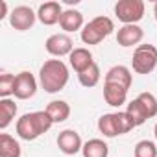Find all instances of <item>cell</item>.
<instances>
[{"label": "cell", "instance_id": "obj_1", "mask_svg": "<svg viewBox=\"0 0 157 157\" xmlns=\"http://www.w3.org/2000/svg\"><path fill=\"white\" fill-rule=\"evenodd\" d=\"M39 82H41V87L50 94L63 91L65 85L68 83V67L61 59L44 61L39 70Z\"/></svg>", "mask_w": 157, "mask_h": 157}, {"label": "cell", "instance_id": "obj_2", "mask_svg": "<svg viewBox=\"0 0 157 157\" xmlns=\"http://www.w3.org/2000/svg\"><path fill=\"white\" fill-rule=\"evenodd\" d=\"M52 118L46 111H33V113H26L17 120V135L22 140H35L39 139L43 133H46L52 128Z\"/></svg>", "mask_w": 157, "mask_h": 157}, {"label": "cell", "instance_id": "obj_3", "mask_svg": "<svg viewBox=\"0 0 157 157\" xmlns=\"http://www.w3.org/2000/svg\"><path fill=\"white\" fill-rule=\"evenodd\" d=\"M135 128L133 120L128 117L126 111H118V113H105L98 118V129L104 137L113 139L124 133H129Z\"/></svg>", "mask_w": 157, "mask_h": 157}, {"label": "cell", "instance_id": "obj_4", "mask_svg": "<svg viewBox=\"0 0 157 157\" xmlns=\"http://www.w3.org/2000/svg\"><path fill=\"white\" fill-rule=\"evenodd\" d=\"M115 30V22L105 17V15H100V17H94L93 21H89L83 30H82V41L85 44H100L105 37H109Z\"/></svg>", "mask_w": 157, "mask_h": 157}, {"label": "cell", "instance_id": "obj_5", "mask_svg": "<svg viewBox=\"0 0 157 157\" xmlns=\"http://www.w3.org/2000/svg\"><path fill=\"white\" fill-rule=\"evenodd\" d=\"M131 67L137 74H150L157 67V48L153 44H139L131 57Z\"/></svg>", "mask_w": 157, "mask_h": 157}, {"label": "cell", "instance_id": "obj_6", "mask_svg": "<svg viewBox=\"0 0 157 157\" xmlns=\"http://www.w3.org/2000/svg\"><path fill=\"white\" fill-rule=\"evenodd\" d=\"M115 15L124 24H137L144 17L142 0H118L115 4Z\"/></svg>", "mask_w": 157, "mask_h": 157}, {"label": "cell", "instance_id": "obj_7", "mask_svg": "<svg viewBox=\"0 0 157 157\" xmlns=\"http://www.w3.org/2000/svg\"><path fill=\"white\" fill-rule=\"evenodd\" d=\"M35 19H37V13H33V10L28 6H17L10 13V24L17 32H26V30L33 28Z\"/></svg>", "mask_w": 157, "mask_h": 157}, {"label": "cell", "instance_id": "obj_8", "mask_svg": "<svg viewBox=\"0 0 157 157\" xmlns=\"http://www.w3.org/2000/svg\"><path fill=\"white\" fill-rule=\"evenodd\" d=\"M44 48L50 56L54 57H63V56H70L74 50V43L70 39V35L67 33H54L46 39Z\"/></svg>", "mask_w": 157, "mask_h": 157}, {"label": "cell", "instance_id": "obj_9", "mask_svg": "<svg viewBox=\"0 0 157 157\" xmlns=\"http://www.w3.org/2000/svg\"><path fill=\"white\" fill-rule=\"evenodd\" d=\"M37 93V80L35 76L28 70H22L17 74V80H15V98L19 100H30L33 98Z\"/></svg>", "mask_w": 157, "mask_h": 157}, {"label": "cell", "instance_id": "obj_10", "mask_svg": "<svg viewBox=\"0 0 157 157\" xmlns=\"http://www.w3.org/2000/svg\"><path fill=\"white\" fill-rule=\"evenodd\" d=\"M57 148L65 153V155H76L80 153L83 148L82 137L76 129H63L57 135Z\"/></svg>", "mask_w": 157, "mask_h": 157}, {"label": "cell", "instance_id": "obj_11", "mask_svg": "<svg viewBox=\"0 0 157 157\" xmlns=\"http://www.w3.org/2000/svg\"><path fill=\"white\" fill-rule=\"evenodd\" d=\"M144 37V30L139 24H124L117 32V43L124 48L129 46H139V43Z\"/></svg>", "mask_w": 157, "mask_h": 157}, {"label": "cell", "instance_id": "obj_12", "mask_svg": "<svg viewBox=\"0 0 157 157\" xmlns=\"http://www.w3.org/2000/svg\"><path fill=\"white\" fill-rule=\"evenodd\" d=\"M104 83H115V85H120V87H124V89L129 91V87L133 83L131 70L128 67H124V65H115V67H111L105 72Z\"/></svg>", "mask_w": 157, "mask_h": 157}, {"label": "cell", "instance_id": "obj_13", "mask_svg": "<svg viewBox=\"0 0 157 157\" xmlns=\"http://www.w3.org/2000/svg\"><path fill=\"white\" fill-rule=\"evenodd\" d=\"M63 15V8L59 2H44L39 6L37 10V19L44 24V26H54L61 21Z\"/></svg>", "mask_w": 157, "mask_h": 157}, {"label": "cell", "instance_id": "obj_14", "mask_svg": "<svg viewBox=\"0 0 157 157\" xmlns=\"http://www.w3.org/2000/svg\"><path fill=\"white\" fill-rule=\"evenodd\" d=\"M68 63H70V67H72L78 74H82V72H85L89 67L94 65V59H93V54H91L87 48H74L72 54L68 56Z\"/></svg>", "mask_w": 157, "mask_h": 157}, {"label": "cell", "instance_id": "obj_15", "mask_svg": "<svg viewBox=\"0 0 157 157\" xmlns=\"http://www.w3.org/2000/svg\"><path fill=\"white\" fill-rule=\"evenodd\" d=\"M104 100L111 107H120L128 100V89L115 83H104Z\"/></svg>", "mask_w": 157, "mask_h": 157}, {"label": "cell", "instance_id": "obj_16", "mask_svg": "<svg viewBox=\"0 0 157 157\" xmlns=\"http://www.w3.org/2000/svg\"><path fill=\"white\" fill-rule=\"evenodd\" d=\"M59 26L67 33H72V32L82 30L83 28V15H82V11H78V10H65L63 15H61Z\"/></svg>", "mask_w": 157, "mask_h": 157}, {"label": "cell", "instance_id": "obj_17", "mask_svg": "<svg viewBox=\"0 0 157 157\" xmlns=\"http://www.w3.org/2000/svg\"><path fill=\"white\" fill-rule=\"evenodd\" d=\"M44 111L50 115V118H52L54 124L65 122V120L70 117V105H68L65 100H54V102H50Z\"/></svg>", "mask_w": 157, "mask_h": 157}, {"label": "cell", "instance_id": "obj_18", "mask_svg": "<svg viewBox=\"0 0 157 157\" xmlns=\"http://www.w3.org/2000/svg\"><path fill=\"white\" fill-rule=\"evenodd\" d=\"M22 150L19 140L8 133H0V157H21Z\"/></svg>", "mask_w": 157, "mask_h": 157}, {"label": "cell", "instance_id": "obj_19", "mask_svg": "<svg viewBox=\"0 0 157 157\" xmlns=\"http://www.w3.org/2000/svg\"><path fill=\"white\" fill-rule=\"evenodd\" d=\"M17 117V104L11 98H0V129H6Z\"/></svg>", "mask_w": 157, "mask_h": 157}, {"label": "cell", "instance_id": "obj_20", "mask_svg": "<svg viewBox=\"0 0 157 157\" xmlns=\"http://www.w3.org/2000/svg\"><path fill=\"white\" fill-rule=\"evenodd\" d=\"M82 153H83V157H107L109 155V146L102 139H91L83 144Z\"/></svg>", "mask_w": 157, "mask_h": 157}, {"label": "cell", "instance_id": "obj_21", "mask_svg": "<svg viewBox=\"0 0 157 157\" xmlns=\"http://www.w3.org/2000/svg\"><path fill=\"white\" fill-rule=\"evenodd\" d=\"M126 113H128V117L133 120V124H135V128L137 126H142L150 117H148V113H146V109H144V105L135 98V100H131L129 104H128V107H126Z\"/></svg>", "mask_w": 157, "mask_h": 157}, {"label": "cell", "instance_id": "obj_22", "mask_svg": "<svg viewBox=\"0 0 157 157\" xmlns=\"http://www.w3.org/2000/svg\"><path fill=\"white\" fill-rule=\"evenodd\" d=\"M100 67L94 63L93 67H89L85 72H82V74H78V80H80V83L83 85V87H87V89H91V87H94L98 82H100Z\"/></svg>", "mask_w": 157, "mask_h": 157}, {"label": "cell", "instance_id": "obj_23", "mask_svg": "<svg viewBox=\"0 0 157 157\" xmlns=\"http://www.w3.org/2000/svg\"><path fill=\"white\" fill-rule=\"evenodd\" d=\"M15 80L17 76L2 72V76H0V98H10L11 94H15Z\"/></svg>", "mask_w": 157, "mask_h": 157}, {"label": "cell", "instance_id": "obj_24", "mask_svg": "<svg viewBox=\"0 0 157 157\" xmlns=\"http://www.w3.org/2000/svg\"><path fill=\"white\" fill-rule=\"evenodd\" d=\"M135 157H157V144L153 140H139L135 144Z\"/></svg>", "mask_w": 157, "mask_h": 157}, {"label": "cell", "instance_id": "obj_25", "mask_svg": "<svg viewBox=\"0 0 157 157\" xmlns=\"http://www.w3.org/2000/svg\"><path fill=\"white\" fill-rule=\"evenodd\" d=\"M137 100L144 105V109H146V113H148L150 118L157 117V98H155L151 93H140V94L137 96Z\"/></svg>", "mask_w": 157, "mask_h": 157}, {"label": "cell", "instance_id": "obj_26", "mask_svg": "<svg viewBox=\"0 0 157 157\" xmlns=\"http://www.w3.org/2000/svg\"><path fill=\"white\" fill-rule=\"evenodd\" d=\"M6 17H10L8 15V2L6 0H0V19H6Z\"/></svg>", "mask_w": 157, "mask_h": 157}, {"label": "cell", "instance_id": "obj_27", "mask_svg": "<svg viewBox=\"0 0 157 157\" xmlns=\"http://www.w3.org/2000/svg\"><path fill=\"white\" fill-rule=\"evenodd\" d=\"M153 15H155V21H157V2L153 4Z\"/></svg>", "mask_w": 157, "mask_h": 157}, {"label": "cell", "instance_id": "obj_28", "mask_svg": "<svg viewBox=\"0 0 157 157\" xmlns=\"http://www.w3.org/2000/svg\"><path fill=\"white\" fill-rule=\"evenodd\" d=\"M153 133H155V140H157V124H155V128H153Z\"/></svg>", "mask_w": 157, "mask_h": 157}]
</instances>
